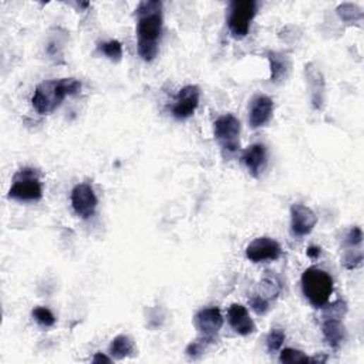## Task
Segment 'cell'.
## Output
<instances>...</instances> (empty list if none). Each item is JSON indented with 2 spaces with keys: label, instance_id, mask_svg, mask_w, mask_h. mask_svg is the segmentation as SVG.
Instances as JSON below:
<instances>
[{
  "label": "cell",
  "instance_id": "16",
  "mask_svg": "<svg viewBox=\"0 0 364 364\" xmlns=\"http://www.w3.org/2000/svg\"><path fill=\"white\" fill-rule=\"evenodd\" d=\"M322 333H323L326 343L334 350L339 348L347 337V332L343 324V319H336V317H323Z\"/></svg>",
  "mask_w": 364,
  "mask_h": 364
},
{
  "label": "cell",
  "instance_id": "17",
  "mask_svg": "<svg viewBox=\"0 0 364 364\" xmlns=\"http://www.w3.org/2000/svg\"><path fill=\"white\" fill-rule=\"evenodd\" d=\"M267 59L270 64V80L273 83H279L288 75L291 68V60L288 56L278 51H269Z\"/></svg>",
  "mask_w": 364,
  "mask_h": 364
},
{
  "label": "cell",
  "instance_id": "23",
  "mask_svg": "<svg viewBox=\"0 0 364 364\" xmlns=\"http://www.w3.org/2000/svg\"><path fill=\"white\" fill-rule=\"evenodd\" d=\"M281 363L285 364H296V363H310V357L306 356L303 351L296 350V348H284L281 351V357H279Z\"/></svg>",
  "mask_w": 364,
  "mask_h": 364
},
{
  "label": "cell",
  "instance_id": "24",
  "mask_svg": "<svg viewBox=\"0 0 364 364\" xmlns=\"http://www.w3.org/2000/svg\"><path fill=\"white\" fill-rule=\"evenodd\" d=\"M212 343H214V341H211V340H208V339H205V337H200L198 340H195V341H193V343L188 344L186 353H187V356H188L191 360H198V358L202 357V354L207 351L208 346L212 344Z\"/></svg>",
  "mask_w": 364,
  "mask_h": 364
},
{
  "label": "cell",
  "instance_id": "4",
  "mask_svg": "<svg viewBox=\"0 0 364 364\" xmlns=\"http://www.w3.org/2000/svg\"><path fill=\"white\" fill-rule=\"evenodd\" d=\"M9 198L20 202H37L43 198V188L39 172L33 168L20 169L9 190Z\"/></svg>",
  "mask_w": 364,
  "mask_h": 364
},
{
  "label": "cell",
  "instance_id": "9",
  "mask_svg": "<svg viewBox=\"0 0 364 364\" xmlns=\"http://www.w3.org/2000/svg\"><path fill=\"white\" fill-rule=\"evenodd\" d=\"M200 88L197 85H187L179 90L172 106V117L176 120H187L197 111L200 106Z\"/></svg>",
  "mask_w": 364,
  "mask_h": 364
},
{
  "label": "cell",
  "instance_id": "30",
  "mask_svg": "<svg viewBox=\"0 0 364 364\" xmlns=\"http://www.w3.org/2000/svg\"><path fill=\"white\" fill-rule=\"evenodd\" d=\"M320 253H322V249H320V248H317V246H310V248L308 249V256H309V257H312V259L319 257V256H320Z\"/></svg>",
  "mask_w": 364,
  "mask_h": 364
},
{
  "label": "cell",
  "instance_id": "26",
  "mask_svg": "<svg viewBox=\"0 0 364 364\" xmlns=\"http://www.w3.org/2000/svg\"><path fill=\"white\" fill-rule=\"evenodd\" d=\"M323 317H336V319H343L346 312H347V305L344 301H337L334 303H326L323 308Z\"/></svg>",
  "mask_w": 364,
  "mask_h": 364
},
{
  "label": "cell",
  "instance_id": "14",
  "mask_svg": "<svg viewBox=\"0 0 364 364\" xmlns=\"http://www.w3.org/2000/svg\"><path fill=\"white\" fill-rule=\"evenodd\" d=\"M228 322L231 327L241 336H249L256 330L255 322L250 319L248 309L239 303H233L228 309Z\"/></svg>",
  "mask_w": 364,
  "mask_h": 364
},
{
  "label": "cell",
  "instance_id": "7",
  "mask_svg": "<svg viewBox=\"0 0 364 364\" xmlns=\"http://www.w3.org/2000/svg\"><path fill=\"white\" fill-rule=\"evenodd\" d=\"M99 200L90 184H78L71 191V207L81 219L93 218L97 211Z\"/></svg>",
  "mask_w": 364,
  "mask_h": 364
},
{
  "label": "cell",
  "instance_id": "8",
  "mask_svg": "<svg viewBox=\"0 0 364 364\" xmlns=\"http://www.w3.org/2000/svg\"><path fill=\"white\" fill-rule=\"evenodd\" d=\"M282 255L281 245L269 236H260L253 239L246 246V257L253 263H262L267 260H277Z\"/></svg>",
  "mask_w": 364,
  "mask_h": 364
},
{
  "label": "cell",
  "instance_id": "10",
  "mask_svg": "<svg viewBox=\"0 0 364 364\" xmlns=\"http://www.w3.org/2000/svg\"><path fill=\"white\" fill-rule=\"evenodd\" d=\"M195 327L198 329L201 337H205L211 341H215V337L218 336L219 330L224 326V317L217 306H210L201 309L194 319Z\"/></svg>",
  "mask_w": 364,
  "mask_h": 364
},
{
  "label": "cell",
  "instance_id": "21",
  "mask_svg": "<svg viewBox=\"0 0 364 364\" xmlns=\"http://www.w3.org/2000/svg\"><path fill=\"white\" fill-rule=\"evenodd\" d=\"M99 50L111 61L119 63L123 59V44L119 40H110V42L102 43L99 46Z\"/></svg>",
  "mask_w": 364,
  "mask_h": 364
},
{
  "label": "cell",
  "instance_id": "22",
  "mask_svg": "<svg viewBox=\"0 0 364 364\" xmlns=\"http://www.w3.org/2000/svg\"><path fill=\"white\" fill-rule=\"evenodd\" d=\"M286 334L282 329H272L266 337V347L269 353H277L282 348Z\"/></svg>",
  "mask_w": 364,
  "mask_h": 364
},
{
  "label": "cell",
  "instance_id": "20",
  "mask_svg": "<svg viewBox=\"0 0 364 364\" xmlns=\"http://www.w3.org/2000/svg\"><path fill=\"white\" fill-rule=\"evenodd\" d=\"M339 18L346 23H356L363 19V12L357 5L353 4H343L337 8Z\"/></svg>",
  "mask_w": 364,
  "mask_h": 364
},
{
  "label": "cell",
  "instance_id": "29",
  "mask_svg": "<svg viewBox=\"0 0 364 364\" xmlns=\"http://www.w3.org/2000/svg\"><path fill=\"white\" fill-rule=\"evenodd\" d=\"M91 361H93V363H111L113 358L106 356V354H103V353H97Z\"/></svg>",
  "mask_w": 364,
  "mask_h": 364
},
{
  "label": "cell",
  "instance_id": "6",
  "mask_svg": "<svg viewBox=\"0 0 364 364\" xmlns=\"http://www.w3.org/2000/svg\"><path fill=\"white\" fill-rule=\"evenodd\" d=\"M256 2L255 0H235L231 4L228 28L235 39H243L249 33L253 18L256 16Z\"/></svg>",
  "mask_w": 364,
  "mask_h": 364
},
{
  "label": "cell",
  "instance_id": "15",
  "mask_svg": "<svg viewBox=\"0 0 364 364\" xmlns=\"http://www.w3.org/2000/svg\"><path fill=\"white\" fill-rule=\"evenodd\" d=\"M243 162L249 174L259 178L267 164V150L263 144H253L243 152Z\"/></svg>",
  "mask_w": 364,
  "mask_h": 364
},
{
  "label": "cell",
  "instance_id": "25",
  "mask_svg": "<svg viewBox=\"0 0 364 364\" xmlns=\"http://www.w3.org/2000/svg\"><path fill=\"white\" fill-rule=\"evenodd\" d=\"M32 316H33V319H35L40 326H43V327H51V326H54V323H56L54 315L51 313L50 309H47V308H44V306H37V308H35V309L32 310Z\"/></svg>",
  "mask_w": 364,
  "mask_h": 364
},
{
  "label": "cell",
  "instance_id": "3",
  "mask_svg": "<svg viewBox=\"0 0 364 364\" xmlns=\"http://www.w3.org/2000/svg\"><path fill=\"white\" fill-rule=\"evenodd\" d=\"M302 291L313 308L322 309L333 293V278L323 269L308 267L302 275Z\"/></svg>",
  "mask_w": 364,
  "mask_h": 364
},
{
  "label": "cell",
  "instance_id": "27",
  "mask_svg": "<svg viewBox=\"0 0 364 364\" xmlns=\"http://www.w3.org/2000/svg\"><path fill=\"white\" fill-rule=\"evenodd\" d=\"M249 306H250V309H252L255 313L263 316V315H266V313L269 312V309H270V302L266 301V299H265L263 296H260L259 293H256V295H252V296L249 298Z\"/></svg>",
  "mask_w": 364,
  "mask_h": 364
},
{
  "label": "cell",
  "instance_id": "12",
  "mask_svg": "<svg viewBox=\"0 0 364 364\" xmlns=\"http://www.w3.org/2000/svg\"><path fill=\"white\" fill-rule=\"evenodd\" d=\"M305 74H306V81H308L309 91H310L312 104L316 110H322L323 103H324V90H326L324 77H323L320 68L313 63L306 64Z\"/></svg>",
  "mask_w": 364,
  "mask_h": 364
},
{
  "label": "cell",
  "instance_id": "5",
  "mask_svg": "<svg viewBox=\"0 0 364 364\" xmlns=\"http://www.w3.org/2000/svg\"><path fill=\"white\" fill-rule=\"evenodd\" d=\"M241 121L233 114H225L215 120L214 135L225 157H232L241 148Z\"/></svg>",
  "mask_w": 364,
  "mask_h": 364
},
{
  "label": "cell",
  "instance_id": "2",
  "mask_svg": "<svg viewBox=\"0 0 364 364\" xmlns=\"http://www.w3.org/2000/svg\"><path fill=\"white\" fill-rule=\"evenodd\" d=\"M80 91L81 83L75 78L47 80L36 87L32 104L39 114L46 116L60 107L68 96H75Z\"/></svg>",
  "mask_w": 364,
  "mask_h": 364
},
{
  "label": "cell",
  "instance_id": "28",
  "mask_svg": "<svg viewBox=\"0 0 364 364\" xmlns=\"http://www.w3.org/2000/svg\"><path fill=\"white\" fill-rule=\"evenodd\" d=\"M363 242V232L358 226H354L348 231L346 239H344V243L348 249H354V248H358Z\"/></svg>",
  "mask_w": 364,
  "mask_h": 364
},
{
  "label": "cell",
  "instance_id": "18",
  "mask_svg": "<svg viewBox=\"0 0 364 364\" xmlns=\"http://www.w3.org/2000/svg\"><path fill=\"white\" fill-rule=\"evenodd\" d=\"M110 354L116 360H123L134 353V341L126 334H120L113 339L110 344Z\"/></svg>",
  "mask_w": 364,
  "mask_h": 364
},
{
  "label": "cell",
  "instance_id": "1",
  "mask_svg": "<svg viewBox=\"0 0 364 364\" xmlns=\"http://www.w3.org/2000/svg\"><path fill=\"white\" fill-rule=\"evenodd\" d=\"M137 49L144 61H152L158 54L162 33V4L157 0L142 2L137 8Z\"/></svg>",
  "mask_w": 364,
  "mask_h": 364
},
{
  "label": "cell",
  "instance_id": "19",
  "mask_svg": "<svg viewBox=\"0 0 364 364\" xmlns=\"http://www.w3.org/2000/svg\"><path fill=\"white\" fill-rule=\"evenodd\" d=\"M281 293V282L278 281L277 277L270 275V272H267V275L260 282V296H263L266 301L272 302L275 301Z\"/></svg>",
  "mask_w": 364,
  "mask_h": 364
},
{
  "label": "cell",
  "instance_id": "11",
  "mask_svg": "<svg viewBox=\"0 0 364 364\" xmlns=\"http://www.w3.org/2000/svg\"><path fill=\"white\" fill-rule=\"evenodd\" d=\"M317 224L316 214L303 204H293L291 208V229L293 236L303 238L309 235Z\"/></svg>",
  "mask_w": 364,
  "mask_h": 364
},
{
  "label": "cell",
  "instance_id": "13",
  "mask_svg": "<svg viewBox=\"0 0 364 364\" xmlns=\"http://www.w3.org/2000/svg\"><path fill=\"white\" fill-rule=\"evenodd\" d=\"M273 116V102L265 95L256 96L249 109V126L256 130L265 127Z\"/></svg>",
  "mask_w": 364,
  "mask_h": 364
}]
</instances>
